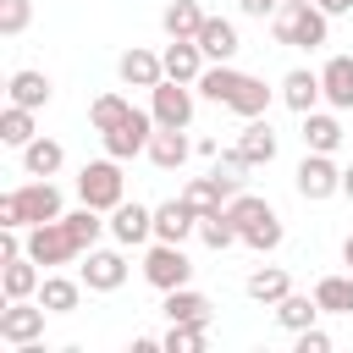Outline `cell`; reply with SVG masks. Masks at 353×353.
I'll return each mask as SVG.
<instances>
[{
    "mask_svg": "<svg viewBox=\"0 0 353 353\" xmlns=\"http://www.w3.org/2000/svg\"><path fill=\"white\" fill-rule=\"evenodd\" d=\"M39 259L17 254V259H0V292L6 298H39Z\"/></svg>",
    "mask_w": 353,
    "mask_h": 353,
    "instance_id": "obj_16",
    "label": "cell"
},
{
    "mask_svg": "<svg viewBox=\"0 0 353 353\" xmlns=\"http://www.w3.org/2000/svg\"><path fill=\"white\" fill-rule=\"evenodd\" d=\"M226 215L237 221V232H248V226H259V221H270L276 210H270L265 199H254V193H232V204H226Z\"/></svg>",
    "mask_w": 353,
    "mask_h": 353,
    "instance_id": "obj_36",
    "label": "cell"
},
{
    "mask_svg": "<svg viewBox=\"0 0 353 353\" xmlns=\"http://www.w3.org/2000/svg\"><path fill=\"white\" fill-rule=\"evenodd\" d=\"M336 143H342V121H336V116H325V110H309V116H303V149L331 154Z\"/></svg>",
    "mask_w": 353,
    "mask_h": 353,
    "instance_id": "obj_33",
    "label": "cell"
},
{
    "mask_svg": "<svg viewBox=\"0 0 353 353\" xmlns=\"http://www.w3.org/2000/svg\"><path fill=\"white\" fill-rule=\"evenodd\" d=\"M188 276H193V259L182 254V243H154L143 254V281L149 287L171 292V287H188Z\"/></svg>",
    "mask_w": 353,
    "mask_h": 353,
    "instance_id": "obj_7",
    "label": "cell"
},
{
    "mask_svg": "<svg viewBox=\"0 0 353 353\" xmlns=\"http://www.w3.org/2000/svg\"><path fill=\"white\" fill-rule=\"evenodd\" d=\"M226 110H232V116H243V121H254V116H265V110H270V88H265L259 77H248V72H243V83L232 88Z\"/></svg>",
    "mask_w": 353,
    "mask_h": 353,
    "instance_id": "obj_24",
    "label": "cell"
},
{
    "mask_svg": "<svg viewBox=\"0 0 353 353\" xmlns=\"http://www.w3.org/2000/svg\"><path fill=\"white\" fill-rule=\"evenodd\" d=\"M292 188L309 199V204H320V199H331V193H342V165L331 160V154H320V149H309L303 160H298V171H292Z\"/></svg>",
    "mask_w": 353,
    "mask_h": 353,
    "instance_id": "obj_5",
    "label": "cell"
},
{
    "mask_svg": "<svg viewBox=\"0 0 353 353\" xmlns=\"http://www.w3.org/2000/svg\"><path fill=\"white\" fill-rule=\"evenodd\" d=\"M314 6H320V0H314Z\"/></svg>",
    "mask_w": 353,
    "mask_h": 353,
    "instance_id": "obj_46",
    "label": "cell"
},
{
    "mask_svg": "<svg viewBox=\"0 0 353 353\" xmlns=\"http://www.w3.org/2000/svg\"><path fill=\"white\" fill-rule=\"evenodd\" d=\"M314 314H320V298H303V292H287V298L276 303V325H281V331H292V336H298V331H309V325H314Z\"/></svg>",
    "mask_w": 353,
    "mask_h": 353,
    "instance_id": "obj_28",
    "label": "cell"
},
{
    "mask_svg": "<svg viewBox=\"0 0 353 353\" xmlns=\"http://www.w3.org/2000/svg\"><path fill=\"white\" fill-rule=\"evenodd\" d=\"M61 165H66V149H61L55 138H33V143L22 149V171H28V176H55Z\"/></svg>",
    "mask_w": 353,
    "mask_h": 353,
    "instance_id": "obj_27",
    "label": "cell"
},
{
    "mask_svg": "<svg viewBox=\"0 0 353 353\" xmlns=\"http://www.w3.org/2000/svg\"><path fill=\"white\" fill-rule=\"evenodd\" d=\"M6 99H11V105H28V110H44V105H50V77H44V72H33V66L11 72Z\"/></svg>",
    "mask_w": 353,
    "mask_h": 353,
    "instance_id": "obj_21",
    "label": "cell"
},
{
    "mask_svg": "<svg viewBox=\"0 0 353 353\" xmlns=\"http://www.w3.org/2000/svg\"><path fill=\"white\" fill-rule=\"evenodd\" d=\"M204 342H210V325H193V320H176V325H165V336H160L165 353H204Z\"/></svg>",
    "mask_w": 353,
    "mask_h": 353,
    "instance_id": "obj_35",
    "label": "cell"
},
{
    "mask_svg": "<svg viewBox=\"0 0 353 353\" xmlns=\"http://www.w3.org/2000/svg\"><path fill=\"white\" fill-rule=\"evenodd\" d=\"M44 303H28V298H6V309H0V342H11V347H22V342H39L44 336Z\"/></svg>",
    "mask_w": 353,
    "mask_h": 353,
    "instance_id": "obj_9",
    "label": "cell"
},
{
    "mask_svg": "<svg viewBox=\"0 0 353 353\" xmlns=\"http://www.w3.org/2000/svg\"><path fill=\"white\" fill-rule=\"evenodd\" d=\"M342 259H347V270H353V237H347V243H342Z\"/></svg>",
    "mask_w": 353,
    "mask_h": 353,
    "instance_id": "obj_45",
    "label": "cell"
},
{
    "mask_svg": "<svg viewBox=\"0 0 353 353\" xmlns=\"http://www.w3.org/2000/svg\"><path fill=\"white\" fill-rule=\"evenodd\" d=\"M110 237L121 243V248H138V243H149L154 237V210H143V204H116L110 210Z\"/></svg>",
    "mask_w": 353,
    "mask_h": 353,
    "instance_id": "obj_11",
    "label": "cell"
},
{
    "mask_svg": "<svg viewBox=\"0 0 353 353\" xmlns=\"http://www.w3.org/2000/svg\"><path fill=\"white\" fill-rule=\"evenodd\" d=\"M83 254H88V243L72 232L66 215L61 221H44V226H28V259H39V265H72Z\"/></svg>",
    "mask_w": 353,
    "mask_h": 353,
    "instance_id": "obj_3",
    "label": "cell"
},
{
    "mask_svg": "<svg viewBox=\"0 0 353 353\" xmlns=\"http://www.w3.org/2000/svg\"><path fill=\"white\" fill-rule=\"evenodd\" d=\"M237 6H243V17H270L281 0H237Z\"/></svg>",
    "mask_w": 353,
    "mask_h": 353,
    "instance_id": "obj_42",
    "label": "cell"
},
{
    "mask_svg": "<svg viewBox=\"0 0 353 353\" xmlns=\"http://www.w3.org/2000/svg\"><path fill=\"white\" fill-rule=\"evenodd\" d=\"M33 138H39V132H33V110L6 99V110H0V143H11V149H28Z\"/></svg>",
    "mask_w": 353,
    "mask_h": 353,
    "instance_id": "obj_32",
    "label": "cell"
},
{
    "mask_svg": "<svg viewBox=\"0 0 353 353\" xmlns=\"http://www.w3.org/2000/svg\"><path fill=\"white\" fill-rule=\"evenodd\" d=\"M276 44H292V50H320L331 39V11H320L314 0H281L276 6V22H270Z\"/></svg>",
    "mask_w": 353,
    "mask_h": 353,
    "instance_id": "obj_2",
    "label": "cell"
},
{
    "mask_svg": "<svg viewBox=\"0 0 353 353\" xmlns=\"http://www.w3.org/2000/svg\"><path fill=\"white\" fill-rule=\"evenodd\" d=\"M298 353H331V336L320 325H309V331H298Z\"/></svg>",
    "mask_w": 353,
    "mask_h": 353,
    "instance_id": "obj_41",
    "label": "cell"
},
{
    "mask_svg": "<svg viewBox=\"0 0 353 353\" xmlns=\"http://www.w3.org/2000/svg\"><path fill=\"white\" fill-rule=\"evenodd\" d=\"M28 22H33V0H0V33L6 39L28 33Z\"/></svg>",
    "mask_w": 353,
    "mask_h": 353,
    "instance_id": "obj_38",
    "label": "cell"
},
{
    "mask_svg": "<svg viewBox=\"0 0 353 353\" xmlns=\"http://www.w3.org/2000/svg\"><path fill=\"white\" fill-rule=\"evenodd\" d=\"M320 88H325V105L353 110V55H331L320 66Z\"/></svg>",
    "mask_w": 353,
    "mask_h": 353,
    "instance_id": "obj_18",
    "label": "cell"
},
{
    "mask_svg": "<svg viewBox=\"0 0 353 353\" xmlns=\"http://www.w3.org/2000/svg\"><path fill=\"white\" fill-rule=\"evenodd\" d=\"M199 50H204V61H232V55H237V28H232L226 17H204Z\"/></svg>",
    "mask_w": 353,
    "mask_h": 353,
    "instance_id": "obj_22",
    "label": "cell"
},
{
    "mask_svg": "<svg viewBox=\"0 0 353 353\" xmlns=\"http://www.w3.org/2000/svg\"><path fill=\"white\" fill-rule=\"evenodd\" d=\"M243 292H248L254 303H281V298L292 292V276H287L281 265H265V270H254V276L243 281Z\"/></svg>",
    "mask_w": 353,
    "mask_h": 353,
    "instance_id": "obj_26",
    "label": "cell"
},
{
    "mask_svg": "<svg viewBox=\"0 0 353 353\" xmlns=\"http://www.w3.org/2000/svg\"><path fill=\"white\" fill-rule=\"evenodd\" d=\"M320 11H331V17H347V11H353V0H320Z\"/></svg>",
    "mask_w": 353,
    "mask_h": 353,
    "instance_id": "obj_43",
    "label": "cell"
},
{
    "mask_svg": "<svg viewBox=\"0 0 353 353\" xmlns=\"http://www.w3.org/2000/svg\"><path fill=\"white\" fill-rule=\"evenodd\" d=\"M77 199H83V204H94V210H116V204L127 199L121 160H116V154H105V160H88V165L77 171Z\"/></svg>",
    "mask_w": 353,
    "mask_h": 353,
    "instance_id": "obj_4",
    "label": "cell"
},
{
    "mask_svg": "<svg viewBox=\"0 0 353 353\" xmlns=\"http://www.w3.org/2000/svg\"><path fill=\"white\" fill-rule=\"evenodd\" d=\"M342 193H347V199H353V165H347V171H342Z\"/></svg>",
    "mask_w": 353,
    "mask_h": 353,
    "instance_id": "obj_44",
    "label": "cell"
},
{
    "mask_svg": "<svg viewBox=\"0 0 353 353\" xmlns=\"http://www.w3.org/2000/svg\"><path fill=\"white\" fill-rule=\"evenodd\" d=\"M160 28H165L171 39H199V28H204L199 0H171V6L160 11Z\"/></svg>",
    "mask_w": 353,
    "mask_h": 353,
    "instance_id": "obj_29",
    "label": "cell"
},
{
    "mask_svg": "<svg viewBox=\"0 0 353 353\" xmlns=\"http://www.w3.org/2000/svg\"><path fill=\"white\" fill-rule=\"evenodd\" d=\"M237 149H243V160H248V165H270V160H276V132H270V121H265V116H254V121L243 127Z\"/></svg>",
    "mask_w": 353,
    "mask_h": 353,
    "instance_id": "obj_25",
    "label": "cell"
},
{
    "mask_svg": "<svg viewBox=\"0 0 353 353\" xmlns=\"http://www.w3.org/2000/svg\"><path fill=\"white\" fill-rule=\"evenodd\" d=\"M154 110H127L110 132H99L105 138V154H116V160H132V154H143L149 149V138H154Z\"/></svg>",
    "mask_w": 353,
    "mask_h": 353,
    "instance_id": "obj_6",
    "label": "cell"
},
{
    "mask_svg": "<svg viewBox=\"0 0 353 353\" xmlns=\"http://www.w3.org/2000/svg\"><path fill=\"white\" fill-rule=\"evenodd\" d=\"M199 232V210L188 204V199H165L160 210H154V237L160 243H188Z\"/></svg>",
    "mask_w": 353,
    "mask_h": 353,
    "instance_id": "obj_12",
    "label": "cell"
},
{
    "mask_svg": "<svg viewBox=\"0 0 353 353\" xmlns=\"http://www.w3.org/2000/svg\"><path fill=\"white\" fill-rule=\"evenodd\" d=\"M243 171H248L243 149H226V154H215V176H221V182H243Z\"/></svg>",
    "mask_w": 353,
    "mask_h": 353,
    "instance_id": "obj_40",
    "label": "cell"
},
{
    "mask_svg": "<svg viewBox=\"0 0 353 353\" xmlns=\"http://www.w3.org/2000/svg\"><path fill=\"white\" fill-rule=\"evenodd\" d=\"M160 61H165V77H176V83H199V72H204V50H199V39H171Z\"/></svg>",
    "mask_w": 353,
    "mask_h": 353,
    "instance_id": "obj_19",
    "label": "cell"
},
{
    "mask_svg": "<svg viewBox=\"0 0 353 353\" xmlns=\"http://www.w3.org/2000/svg\"><path fill=\"white\" fill-rule=\"evenodd\" d=\"M237 83H243V72H237V66H226V61H215V66H204V72H199V83H193V88H199L204 99H215V105H226Z\"/></svg>",
    "mask_w": 353,
    "mask_h": 353,
    "instance_id": "obj_31",
    "label": "cell"
},
{
    "mask_svg": "<svg viewBox=\"0 0 353 353\" xmlns=\"http://www.w3.org/2000/svg\"><path fill=\"white\" fill-rule=\"evenodd\" d=\"M160 309H165L171 325H176V320H193V325H210V320H215V303H210L204 292H193V287H171Z\"/></svg>",
    "mask_w": 353,
    "mask_h": 353,
    "instance_id": "obj_17",
    "label": "cell"
},
{
    "mask_svg": "<svg viewBox=\"0 0 353 353\" xmlns=\"http://www.w3.org/2000/svg\"><path fill=\"white\" fill-rule=\"evenodd\" d=\"M232 193H237V182H221L215 171H210V176H193V182L182 188V199H188L199 215H210V210H226V204H232Z\"/></svg>",
    "mask_w": 353,
    "mask_h": 353,
    "instance_id": "obj_20",
    "label": "cell"
},
{
    "mask_svg": "<svg viewBox=\"0 0 353 353\" xmlns=\"http://www.w3.org/2000/svg\"><path fill=\"white\" fill-rule=\"evenodd\" d=\"M320 99H325V88H320V72H303V66H298V72H287V77H281V105H287V110L309 116Z\"/></svg>",
    "mask_w": 353,
    "mask_h": 353,
    "instance_id": "obj_15",
    "label": "cell"
},
{
    "mask_svg": "<svg viewBox=\"0 0 353 353\" xmlns=\"http://www.w3.org/2000/svg\"><path fill=\"white\" fill-rule=\"evenodd\" d=\"M199 237H204V248H232V243H243V232H237V221L226 215V210H210V215H199Z\"/></svg>",
    "mask_w": 353,
    "mask_h": 353,
    "instance_id": "obj_34",
    "label": "cell"
},
{
    "mask_svg": "<svg viewBox=\"0 0 353 353\" xmlns=\"http://www.w3.org/2000/svg\"><path fill=\"white\" fill-rule=\"evenodd\" d=\"M127 110H132V105H127L121 94H99V99L88 105V127H94V132H110V127H116Z\"/></svg>",
    "mask_w": 353,
    "mask_h": 353,
    "instance_id": "obj_37",
    "label": "cell"
},
{
    "mask_svg": "<svg viewBox=\"0 0 353 353\" xmlns=\"http://www.w3.org/2000/svg\"><path fill=\"white\" fill-rule=\"evenodd\" d=\"M77 276H83L88 292H116L127 281V259H121V248H88L83 265H77Z\"/></svg>",
    "mask_w": 353,
    "mask_h": 353,
    "instance_id": "obj_10",
    "label": "cell"
},
{
    "mask_svg": "<svg viewBox=\"0 0 353 353\" xmlns=\"http://www.w3.org/2000/svg\"><path fill=\"white\" fill-rule=\"evenodd\" d=\"M44 221H61V188L50 176L0 193V226H44Z\"/></svg>",
    "mask_w": 353,
    "mask_h": 353,
    "instance_id": "obj_1",
    "label": "cell"
},
{
    "mask_svg": "<svg viewBox=\"0 0 353 353\" xmlns=\"http://www.w3.org/2000/svg\"><path fill=\"white\" fill-rule=\"evenodd\" d=\"M116 72H121V83H127V88H154V83L165 77V61H160L154 50H138V44H132V50L116 61Z\"/></svg>",
    "mask_w": 353,
    "mask_h": 353,
    "instance_id": "obj_14",
    "label": "cell"
},
{
    "mask_svg": "<svg viewBox=\"0 0 353 353\" xmlns=\"http://www.w3.org/2000/svg\"><path fill=\"white\" fill-rule=\"evenodd\" d=\"M149 110L160 127H188L193 121V83H176V77H160L149 88Z\"/></svg>",
    "mask_w": 353,
    "mask_h": 353,
    "instance_id": "obj_8",
    "label": "cell"
},
{
    "mask_svg": "<svg viewBox=\"0 0 353 353\" xmlns=\"http://www.w3.org/2000/svg\"><path fill=\"white\" fill-rule=\"evenodd\" d=\"M243 243H248V248H259V254H270V248H281V215H270V221H259V226H248V232H243Z\"/></svg>",
    "mask_w": 353,
    "mask_h": 353,
    "instance_id": "obj_39",
    "label": "cell"
},
{
    "mask_svg": "<svg viewBox=\"0 0 353 353\" xmlns=\"http://www.w3.org/2000/svg\"><path fill=\"white\" fill-rule=\"evenodd\" d=\"M314 298H320V314H353V270L347 276H320Z\"/></svg>",
    "mask_w": 353,
    "mask_h": 353,
    "instance_id": "obj_30",
    "label": "cell"
},
{
    "mask_svg": "<svg viewBox=\"0 0 353 353\" xmlns=\"http://www.w3.org/2000/svg\"><path fill=\"white\" fill-rule=\"evenodd\" d=\"M39 303L50 309V314H72L77 303H83V276L72 281V276H44L39 281Z\"/></svg>",
    "mask_w": 353,
    "mask_h": 353,
    "instance_id": "obj_23",
    "label": "cell"
},
{
    "mask_svg": "<svg viewBox=\"0 0 353 353\" xmlns=\"http://www.w3.org/2000/svg\"><path fill=\"white\" fill-rule=\"evenodd\" d=\"M149 165H160V171H182V160L193 154V143H188V127H154V138H149Z\"/></svg>",
    "mask_w": 353,
    "mask_h": 353,
    "instance_id": "obj_13",
    "label": "cell"
}]
</instances>
